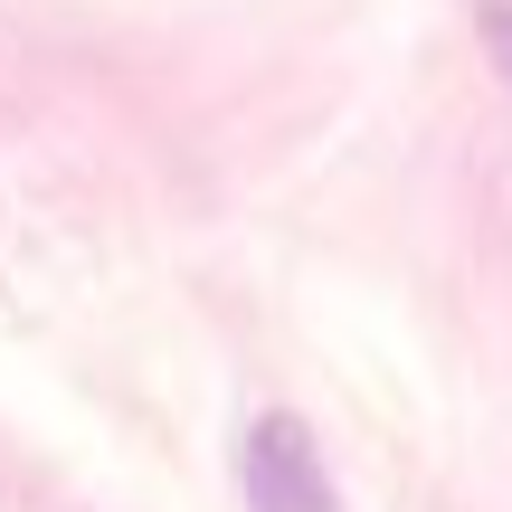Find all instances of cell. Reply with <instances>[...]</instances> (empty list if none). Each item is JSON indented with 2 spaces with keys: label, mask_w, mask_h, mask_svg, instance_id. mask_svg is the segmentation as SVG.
<instances>
[{
  "label": "cell",
  "mask_w": 512,
  "mask_h": 512,
  "mask_svg": "<svg viewBox=\"0 0 512 512\" xmlns=\"http://www.w3.org/2000/svg\"><path fill=\"white\" fill-rule=\"evenodd\" d=\"M238 494L247 512H332V465L294 408H266L238 437Z\"/></svg>",
  "instance_id": "6da1fadb"
},
{
  "label": "cell",
  "mask_w": 512,
  "mask_h": 512,
  "mask_svg": "<svg viewBox=\"0 0 512 512\" xmlns=\"http://www.w3.org/2000/svg\"><path fill=\"white\" fill-rule=\"evenodd\" d=\"M484 29H494V48H503V67H512V10H494Z\"/></svg>",
  "instance_id": "7a4b0ae2"
}]
</instances>
